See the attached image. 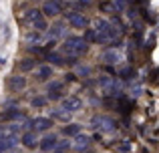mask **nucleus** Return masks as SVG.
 I'll return each mask as SVG.
<instances>
[{
	"label": "nucleus",
	"mask_w": 159,
	"mask_h": 153,
	"mask_svg": "<svg viewBox=\"0 0 159 153\" xmlns=\"http://www.w3.org/2000/svg\"><path fill=\"white\" fill-rule=\"evenodd\" d=\"M81 133V125L79 123H69L66 127H62V135L65 137H77Z\"/></svg>",
	"instance_id": "4468645a"
},
{
	"label": "nucleus",
	"mask_w": 159,
	"mask_h": 153,
	"mask_svg": "<svg viewBox=\"0 0 159 153\" xmlns=\"http://www.w3.org/2000/svg\"><path fill=\"white\" fill-rule=\"evenodd\" d=\"M79 6H89V4H91V0H79Z\"/></svg>",
	"instance_id": "cd10ccee"
},
{
	"label": "nucleus",
	"mask_w": 159,
	"mask_h": 153,
	"mask_svg": "<svg viewBox=\"0 0 159 153\" xmlns=\"http://www.w3.org/2000/svg\"><path fill=\"white\" fill-rule=\"evenodd\" d=\"M95 34H97L95 28H85V36H83V38H85V40H93V43H95Z\"/></svg>",
	"instance_id": "b1692460"
},
{
	"label": "nucleus",
	"mask_w": 159,
	"mask_h": 153,
	"mask_svg": "<svg viewBox=\"0 0 159 153\" xmlns=\"http://www.w3.org/2000/svg\"><path fill=\"white\" fill-rule=\"evenodd\" d=\"M18 67H20V71H32L36 67V59H22Z\"/></svg>",
	"instance_id": "aec40b11"
},
{
	"label": "nucleus",
	"mask_w": 159,
	"mask_h": 153,
	"mask_svg": "<svg viewBox=\"0 0 159 153\" xmlns=\"http://www.w3.org/2000/svg\"><path fill=\"white\" fill-rule=\"evenodd\" d=\"M93 123H95V127H97V129L105 131V133H111V131H115V123H113L109 117H105V115H99V117H95Z\"/></svg>",
	"instance_id": "1a4fd4ad"
},
{
	"label": "nucleus",
	"mask_w": 159,
	"mask_h": 153,
	"mask_svg": "<svg viewBox=\"0 0 159 153\" xmlns=\"http://www.w3.org/2000/svg\"><path fill=\"white\" fill-rule=\"evenodd\" d=\"M28 18H30V22H32V28H34V30L43 32V30H47V28H48V24H47V18H44V14H43L40 10H34V8H32V10L28 12Z\"/></svg>",
	"instance_id": "39448f33"
},
{
	"label": "nucleus",
	"mask_w": 159,
	"mask_h": 153,
	"mask_svg": "<svg viewBox=\"0 0 159 153\" xmlns=\"http://www.w3.org/2000/svg\"><path fill=\"white\" fill-rule=\"evenodd\" d=\"M119 77L125 79V81H127V79H135V71H133L131 67H125V69H121V71H119Z\"/></svg>",
	"instance_id": "5701e85b"
},
{
	"label": "nucleus",
	"mask_w": 159,
	"mask_h": 153,
	"mask_svg": "<svg viewBox=\"0 0 159 153\" xmlns=\"http://www.w3.org/2000/svg\"><path fill=\"white\" fill-rule=\"evenodd\" d=\"M65 14V18L70 22V26L73 28H89V18H87L85 14H81V12H62Z\"/></svg>",
	"instance_id": "20e7f679"
},
{
	"label": "nucleus",
	"mask_w": 159,
	"mask_h": 153,
	"mask_svg": "<svg viewBox=\"0 0 159 153\" xmlns=\"http://www.w3.org/2000/svg\"><path fill=\"white\" fill-rule=\"evenodd\" d=\"M52 153H66V151H61V149H54Z\"/></svg>",
	"instance_id": "c85d7f7f"
},
{
	"label": "nucleus",
	"mask_w": 159,
	"mask_h": 153,
	"mask_svg": "<svg viewBox=\"0 0 159 153\" xmlns=\"http://www.w3.org/2000/svg\"><path fill=\"white\" fill-rule=\"evenodd\" d=\"M51 119H58V121L65 123V121H70V113H69V111H65V109H54Z\"/></svg>",
	"instance_id": "a211bd4d"
},
{
	"label": "nucleus",
	"mask_w": 159,
	"mask_h": 153,
	"mask_svg": "<svg viewBox=\"0 0 159 153\" xmlns=\"http://www.w3.org/2000/svg\"><path fill=\"white\" fill-rule=\"evenodd\" d=\"M51 127H52V119L51 117H43V115H40V117L32 119V129H34L36 133H39V131H48Z\"/></svg>",
	"instance_id": "9d476101"
},
{
	"label": "nucleus",
	"mask_w": 159,
	"mask_h": 153,
	"mask_svg": "<svg viewBox=\"0 0 159 153\" xmlns=\"http://www.w3.org/2000/svg\"><path fill=\"white\" fill-rule=\"evenodd\" d=\"M113 2H115V6L119 8V10H123V8H125V2H127V0H113Z\"/></svg>",
	"instance_id": "bb28decb"
},
{
	"label": "nucleus",
	"mask_w": 159,
	"mask_h": 153,
	"mask_svg": "<svg viewBox=\"0 0 159 153\" xmlns=\"http://www.w3.org/2000/svg\"><path fill=\"white\" fill-rule=\"evenodd\" d=\"M47 91L48 93H57V95H62L61 91H62V83H58V81H51L47 85Z\"/></svg>",
	"instance_id": "4be33fe9"
},
{
	"label": "nucleus",
	"mask_w": 159,
	"mask_h": 153,
	"mask_svg": "<svg viewBox=\"0 0 159 153\" xmlns=\"http://www.w3.org/2000/svg\"><path fill=\"white\" fill-rule=\"evenodd\" d=\"M57 143H58V137L54 133H47L43 139H39V149L48 153V151H54L57 149Z\"/></svg>",
	"instance_id": "0eeeda50"
},
{
	"label": "nucleus",
	"mask_w": 159,
	"mask_h": 153,
	"mask_svg": "<svg viewBox=\"0 0 159 153\" xmlns=\"http://www.w3.org/2000/svg\"><path fill=\"white\" fill-rule=\"evenodd\" d=\"M62 109L69 111V113H77V111L83 109V101L81 97H75V95H70V97H62Z\"/></svg>",
	"instance_id": "423d86ee"
},
{
	"label": "nucleus",
	"mask_w": 159,
	"mask_h": 153,
	"mask_svg": "<svg viewBox=\"0 0 159 153\" xmlns=\"http://www.w3.org/2000/svg\"><path fill=\"white\" fill-rule=\"evenodd\" d=\"M70 147H73V143H70V141H58L57 143V149H61V151H69Z\"/></svg>",
	"instance_id": "393cba45"
},
{
	"label": "nucleus",
	"mask_w": 159,
	"mask_h": 153,
	"mask_svg": "<svg viewBox=\"0 0 159 153\" xmlns=\"http://www.w3.org/2000/svg\"><path fill=\"white\" fill-rule=\"evenodd\" d=\"M103 61L109 65H115V63H119V52H115V51H105L103 52Z\"/></svg>",
	"instance_id": "6ab92c4d"
},
{
	"label": "nucleus",
	"mask_w": 159,
	"mask_h": 153,
	"mask_svg": "<svg viewBox=\"0 0 159 153\" xmlns=\"http://www.w3.org/2000/svg\"><path fill=\"white\" fill-rule=\"evenodd\" d=\"M20 141H22L24 147L34 149V147H39V135H36L34 129H28V131H24V133L20 135Z\"/></svg>",
	"instance_id": "6e6552de"
},
{
	"label": "nucleus",
	"mask_w": 159,
	"mask_h": 153,
	"mask_svg": "<svg viewBox=\"0 0 159 153\" xmlns=\"http://www.w3.org/2000/svg\"><path fill=\"white\" fill-rule=\"evenodd\" d=\"M89 145H91V137H89V135H83V133H79L77 137H75V143H73L75 151L83 153V151H87V149H89Z\"/></svg>",
	"instance_id": "9b49d317"
},
{
	"label": "nucleus",
	"mask_w": 159,
	"mask_h": 153,
	"mask_svg": "<svg viewBox=\"0 0 159 153\" xmlns=\"http://www.w3.org/2000/svg\"><path fill=\"white\" fill-rule=\"evenodd\" d=\"M111 28V22L105 18H97L95 20V32H103V34H107V30Z\"/></svg>",
	"instance_id": "dca6fc26"
},
{
	"label": "nucleus",
	"mask_w": 159,
	"mask_h": 153,
	"mask_svg": "<svg viewBox=\"0 0 159 153\" xmlns=\"http://www.w3.org/2000/svg\"><path fill=\"white\" fill-rule=\"evenodd\" d=\"M43 12L44 16H58V14H62L65 12V2L62 0H47V2L43 4Z\"/></svg>",
	"instance_id": "7ed1b4c3"
},
{
	"label": "nucleus",
	"mask_w": 159,
	"mask_h": 153,
	"mask_svg": "<svg viewBox=\"0 0 159 153\" xmlns=\"http://www.w3.org/2000/svg\"><path fill=\"white\" fill-rule=\"evenodd\" d=\"M48 103V99L47 97H43V95H36V97H32L30 99V105L34 107V109H40V107H44Z\"/></svg>",
	"instance_id": "412c9836"
},
{
	"label": "nucleus",
	"mask_w": 159,
	"mask_h": 153,
	"mask_svg": "<svg viewBox=\"0 0 159 153\" xmlns=\"http://www.w3.org/2000/svg\"><path fill=\"white\" fill-rule=\"evenodd\" d=\"M8 89H10V91H22V89H26V79L20 77V75L10 77V81H8Z\"/></svg>",
	"instance_id": "f8f14e48"
},
{
	"label": "nucleus",
	"mask_w": 159,
	"mask_h": 153,
	"mask_svg": "<svg viewBox=\"0 0 159 153\" xmlns=\"http://www.w3.org/2000/svg\"><path fill=\"white\" fill-rule=\"evenodd\" d=\"M99 87L103 89V93H107V95H115V97H119L121 95V85L115 81V77H101L99 79Z\"/></svg>",
	"instance_id": "f03ea898"
},
{
	"label": "nucleus",
	"mask_w": 159,
	"mask_h": 153,
	"mask_svg": "<svg viewBox=\"0 0 159 153\" xmlns=\"http://www.w3.org/2000/svg\"><path fill=\"white\" fill-rule=\"evenodd\" d=\"M48 32H51V36H52V38H58V36H65V24H62V22H57V24H52V26L48 28Z\"/></svg>",
	"instance_id": "f3484780"
},
{
	"label": "nucleus",
	"mask_w": 159,
	"mask_h": 153,
	"mask_svg": "<svg viewBox=\"0 0 159 153\" xmlns=\"http://www.w3.org/2000/svg\"><path fill=\"white\" fill-rule=\"evenodd\" d=\"M89 51V44L83 36H66L65 44L61 47V55L65 56H81Z\"/></svg>",
	"instance_id": "f257e3e1"
},
{
	"label": "nucleus",
	"mask_w": 159,
	"mask_h": 153,
	"mask_svg": "<svg viewBox=\"0 0 159 153\" xmlns=\"http://www.w3.org/2000/svg\"><path fill=\"white\" fill-rule=\"evenodd\" d=\"M83 153H93V151H83Z\"/></svg>",
	"instance_id": "c756f323"
},
{
	"label": "nucleus",
	"mask_w": 159,
	"mask_h": 153,
	"mask_svg": "<svg viewBox=\"0 0 159 153\" xmlns=\"http://www.w3.org/2000/svg\"><path fill=\"white\" fill-rule=\"evenodd\" d=\"M47 61H48L51 65L61 67V65L66 63V56H65V55H58V52H48V55H47Z\"/></svg>",
	"instance_id": "2eb2a0df"
},
{
	"label": "nucleus",
	"mask_w": 159,
	"mask_h": 153,
	"mask_svg": "<svg viewBox=\"0 0 159 153\" xmlns=\"http://www.w3.org/2000/svg\"><path fill=\"white\" fill-rule=\"evenodd\" d=\"M52 67L51 65H43V67H39V71H36V79L39 81H48V79L52 77Z\"/></svg>",
	"instance_id": "ddd939ff"
},
{
	"label": "nucleus",
	"mask_w": 159,
	"mask_h": 153,
	"mask_svg": "<svg viewBox=\"0 0 159 153\" xmlns=\"http://www.w3.org/2000/svg\"><path fill=\"white\" fill-rule=\"evenodd\" d=\"M77 73H79L81 77H87V75L91 73V69H89V67H77Z\"/></svg>",
	"instance_id": "a878e982"
}]
</instances>
